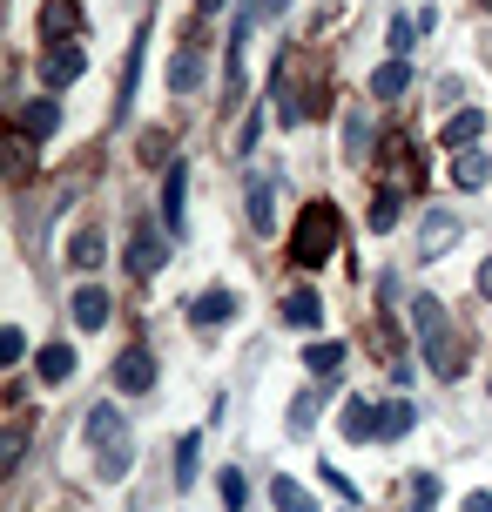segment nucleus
Here are the masks:
<instances>
[{"label": "nucleus", "instance_id": "obj_11", "mask_svg": "<svg viewBox=\"0 0 492 512\" xmlns=\"http://www.w3.org/2000/svg\"><path fill=\"white\" fill-rule=\"evenodd\" d=\"M41 34H48V41H75L81 34V7L75 0H48V7H41Z\"/></svg>", "mask_w": 492, "mask_h": 512}, {"label": "nucleus", "instance_id": "obj_21", "mask_svg": "<svg viewBox=\"0 0 492 512\" xmlns=\"http://www.w3.org/2000/svg\"><path fill=\"white\" fill-rule=\"evenodd\" d=\"M405 88H412V68H405V61H385V68L371 75V95H378V102H391V95H405Z\"/></svg>", "mask_w": 492, "mask_h": 512}, {"label": "nucleus", "instance_id": "obj_42", "mask_svg": "<svg viewBox=\"0 0 492 512\" xmlns=\"http://www.w3.org/2000/svg\"><path fill=\"white\" fill-rule=\"evenodd\" d=\"M479 7H492V0H479Z\"/></svg>", "mask_w": 492, "mask_h": 512}, {"label": "nucleus", "instance_id": "obj_38", "mask_svg": "<svg viewBox=\"0 0 492 512\" xmlns=\"http://www.w3.org/2000/svg\"><path fill=\"white\" fill-rule=\"evenodd\" d=\"M479 297H486V304H492V256H486V263H479Z\"/></svg>", "mask_w": 492, "mask_h": 512}, {"label": "nucleus", "instance_id": "obj_6", "mask_svg": "<svg viewBox=\"0 0 492 512\" xmlns=\"http://www.w3.org/2000/svg\"><path fill=\"white\" fill-rule=\"evenodd\" d=\"M162 223H169V236L189 230V169H169V182H162Z\"/></svg>", "mask_w": 492, "mask_h": 512}, {"label": "nucleus", "instance_id": "obj_31", "mask_svg": "<svg viewBox=\"0 0 492 512\" xmlns=\"http://www.w3.org/2000/svg\"><path fill=\"white\" fill-rule=\"evenodd\" d=\"M135 155H142V162H149V169H156L162 155H169V135H162V128H149V135H142V149H135Z\"/></svg>", "mask_w": 492, "mask_h": 512}, {"label": "nucleus", "instance_id": "obj_10", "mask_svg": "<svg viewBox=\"0 0 492 512\" xmlns=\"http://www.w3.org/2000/svg\"><path fill=\"white\" fill-rule=\"evenodd\" d=\"M304 364H311V378L331 391L337 371H344V337H324V344H311V351H304Z\"/></svg>", "mask_w": 492, "mask_h": 512}, {"label": "nucleus", "instance_id": "obj_33", "mask_svg": "<svg viewBox=\"0 0 492 512\" xmlns=\"http://www.w3.org/2000/svg\"><path fill=\"white\" fill-rule=\"evenodd\" d=\"M412 506H439V479H432V472H418V479H412Z\"/></svg>", "mask_w": 492, "mask_h": 512}, {"label": "nucleus", "instance_id": "obj_30", "mask_svg": "<svg viewBox=\"0 0 492 512\" xmlns=\"http://www.w3.org/2000/svg\"><path fill=\"white\" fill-rule=\"evenodd\" d=\"M452 176H459V189H479V182H486V155H459Z\"/></svg>", "mask_w": 492, "mask_h": 512}, {"label": "nucleus", "instance_id": "obj_13", "mask_svg": "<svg viewBox=\"0 0 492 512\" xmlns=\"http://www.w3.org/2000/svg\"><path fill=\"white\" fill-rule=\"evenodd\" d=\"M452 243H459V216L432 209V216H425V230H418V250H425V256H439V250H452Z\"/></svg>", "mask_w": 492, "mask_h": 512}, {"label": "nucleus", "instance_id": "obj_24", "mask_svg": "<svg viewBox=\"0 0 492 512\" xmlns=\"http://www.w3.org/2000/svg\"><path fill=\"white\" fill-rule=\"evenodd\" d=\"M270 506H277V512H317L311 492L297 486V479H270Z\"/></svg>", "mask_w": 492, "mask_h": 512}, {"label": "nucleus", "instance_id": "obj_8", "mask_svg": "<svg viewBox=\"0 0 492 512\" xmlns=\"http://www.w3.org/2000/svg\"><path fill=\"white\" fill-rule=\"evenodd\" d=\"M129 270H135V277H156V270H162V236H156V223H135V236H129Z\"/></svg>", "mask_w": 492, "mask_h": 512}, {"label": "nucleus", "instance_id": "obj_28", "mask_svg": "<svg viewBox=\"0 0 492 512\" xmlns=\"http://www.w3.org/2000/svg\"><path fill=\"white\" fill-rule=\"evenodd\" d=\"M7 169H14V182L34 169V135H14V142H7Z\"/></svg>", "mask_w": 492, "mask_h": 512}, {"label": "nucleus", "instance_id": "obj_29", "mask_svg": "<svg viewBox=\"0 0 492 512\" xmlns=\"http://www.w3.org/2000/svg\"><path fill=\"white\" fill-rule=\"evenodd\" d=\"M344 142H351V155L371 149V122H364V108H351V122H344Z\"/></svg>", "mask_w": 492, "mask_h": 512}, {"label": "nucleus", "instance_id": "obj_17", "mask_svg": "<svg viewBox=\"0 0 492 512\" xmlns=\"http://www.w3.org/2000/svg\"><path fill=\"white\" fill-rule=\"evenodd\" d=\"M479 135H486V115H479V108H459V115H452V122H445V149H466V142H479Z\"/></svg>", "mask_w": 492, "mask_h": 512}, {"label": "nucleus", "instance_id": "obj_4", "mask_svg": "<svg viewBox=\"0 0 492 512\" xmlns=\"http://www.w3.org/2000/svg\"><path fill=\"white\" fill-rule=\"evenodd\" d=\"M88 445H95V452H122V445H129V418L108 405V398L88 411Z\"/></svg>", "mask_w": 492, "mask_h": 512}, {"label": "nucleus", "instance_id": "obj_41", "mask_svg": "<svg viewBox=\"0 0 492 512\" xmlns=\"http://www.w3.org/2000/svg\"><path fill=\"white\" fill-rule=\"evenodd\" d=\"M486 68H492V34H486Z\"/></svg>", "mask_w": 492, "mask_h": 512}, {"label": "nucleus", "instance_id": "obj_39", "mask_svg": "<svg viewBox=\"0 0 492 512\" xmlns=\"http://www.w3.org/2000/svg\"><path fill=\"white\" fill-rule=\"evenodd\" d=\"M466 512H492V492H472V499H466Z\"/></svg>", "mask_w": 492, "mask_h": 512}, {"label": "nucleus", "instance_id": "obj_25", "mask_svg": "<svg viewBox=\"0 0 492 512\" xmlns=\"http://www.w3.org/2000/svg\"><path fill=\"white\" fill-rule=\"evenodd\" d=\"M196 459H203V438H176V486H196Z\"/></svg>", "mask_w": 492, "mask_h": 512}, {"label": "nucleus", "instance_id": "obj_40", "mask_svg": "<svg viewBox=\"0 0 492 512\" xmlns=\"http://www.w3.org/2000/svg\"><path fill=\"white\" fill-rule=\"evenodd\" d=\"M196 7H203V14H223V7H230V0H196Z\"/></svg>", "mask_w": 492, "mask_h": 512}, {"label": "nucleus", "instance_id": "obj_37", "mask_svg": "<svg viewBox=\"0 0 492 512\" xmlns=\"http://www.w3.org/2000/svg\"><path fill=\"white\" fill-rule=\"evenodd\" d=\"M311 398H297V405H290V432H297V438H304V432H311Z\"/></svg>", "mask_w": 492, "mask_h": 512}, {"label": "nucleus", "instance_id": "obj_19", "mask_svg": "<svg viewBox=\"0 0 492 512\" xmlns=\"http://www.w3.org/2000/svg\"><path fill=\"white\" fill-rule=\"evenodd\" d=\"M108 310H115V304H108V290H75V324H81V331H102Z\"/></svg>", "mask_w": 492, "mask_h": 512}, {"label": "nucleus", "instance_id": "obj_32", "mask_svg": "<svg viewBox=\"0 0 492 512\" xmlns=\"http://www.w3.org/2000/svg\"><path fill=\"white\" fill-rule=\"evenodd\" d=\"M243 499H250V486H243V472H223V506L243 512Z\"/></svg>", "mask_w": 492, "mask_h": 512}, {"label": "nucleus", "instance_id": "obj_35", "mask_svg": "<svg viewBox=\"0 0 492 512\" xmlns=\"http://www.w3.org/2000/svg\"><path fill=\"white\" fill-rule=\"evenodd\" d=\"M21 452H27V425H14V432H7V452H0V465L14 472V465H21Z\"/></svg>", "mask_w": 492, "mask_h": 512}, {"label": "nucleus", "instance_id": "obj_5", "mask_svg": "<svg viewBox=\"0 0 492 512\" xmlns=\"http://www.w3.org/2000/svg\"><path fill=\"white\" fill-rule=\"evenodd\" d=\"M142 54H149V27H135V41H129V61H122V95H115V122H129V108H135V88H142Z\"/></svg>", "mask_w": 492, "mask_h": 512}, {"label": "nucleus", "instance_id": "obj_27", "mask_svg": "<svg viewBox=\"0 0 492 512\" xmlns=\"http://www.w3.org/2000/svg\"><path fill=\"white\" fill-rule=\"evenodd\" d=\"M378 411H385V438H405L418 425V411L405 405V398H391V405H378Z\"/></svg>", "mask_w": 492, "mask_h": 512}, {"label": "nucleus", "instance_id": "obj_12", "mask_svg": "<svg viewBox=\"0 0 492 512\" xmlns=\"http://www.w3.org/2000/svg\"><path fill=\"white\" fill-rule=\"evenodd\" d=\"M14 122H21V135H34V142H41V135H54V128H61V108H54L48 95H34V102H21V115H14Z\"/></svg>", "mask_w": 492, "mask_h": 512}, {"label": "nucleus", "instance_id": "obj_20", "mask_svg": "<svg viewBox=\"0 0 492 512\" xmlns=\"http://www.w3.org/2000/svg\"><path fill=\"white\" fill-rule=\"evenodd\" d=\"M196 81H203V54L182 48L176 61H169V88H176V95H196Z\"/></svg>", "mask_w": 492, "mask_h": 512}, {"label": "nucleus", "instance_id": "obj_15", "mask_svg": "<svg viewBox=\"0 0 492 512\" xmlns=\"http://www.w3.org/2000/svg\"><path fill=\"white\" fill-rule=\"evenodd\" d=\"M189 317H196V324H230L236 317V290H203V297H196V310H189Z\"/></svg>", "mask_w": 492, "mask_h": 512}, {"label": "nucleus", "instance_id": "obj_14", "mask_svg": "<svg viewBox=\"0 0 492 512\" xmlns=\"http://www.w3.org/2000/svg\"><path fill=\"white\" fill-rule=\"evenodd\" d=\"M284 324L290 331H317V324H324V304H317L311 290H290L284 297Z\"/></svg>", "mask_w": 492, "mask_h": 512}, {"label": "nucleus", "instance_id": "obj_1", "mask_svg": "<svg viewBox=\"0 0 492 512\" xmlns=\"http://www.w3.org/2000/svg\"><path fill=\"white\" fill-rule=\"evenodd\" d=\"M412 331H418L425 364H432L439 378H459V371H466V344H459V331H452V317H445L439 297H418L412 304Z\"/></svg>", "mask_w": 492, "mask_h": 512}, {"label": "nucleus", "instance_id": "obj_18", "mask_svg": "<svg viewBox=\"0 0 492 512\" xmlns=\"http://www.w3.org/2000/svg\"><path fill=\"white\" fill-rule=\"evenodd\" d=\"M398 216H405V196H398V189H378V196H371V209H364V223H371L378 236L398 230Z\"/></svg>", "mask_w": 492, "mask_h": 512}, {"label": "nucleus", "instance_id": "obj_36", "mask_svg": "<svg viewBox=\"0 0 492 512\" xmlns=\"http://www.w3.org/2000/svg\"><path fill=\"white\" fill-rule=\"evenodd\" d=\"M277 14H290V0H250V21H277Z\"/></svg>", "mask_w": 492, "mask_h": 512}, {"label": "nucleus", "instance_id": "obj_3", "mask_svg": "<svg viewBox=\"0 0 492 512\" xmlns=\"http://www.w3.org/2000/svg\"><path fill=\"white\" fill-rule=\"evenodd\" d=\"M81 68H88V61H81L75 41H48V54H41V81H48V88H75Z\"/></svg>", "mask_w": 492, "mask_h": 512}, {"label": "nucleus", "instance_id": "obj_16", "mask_svg": "<svg viewBox=\"0 0 492 512\" xmlns=\"http://www.w3.org/2000/svg\"><path fill=\"white\" fill-rule=\"evenodd\" d=\"M34 371H41V384H68L75 378V351H68V344H41Z\"/></svg>", "mask_w": 492, "mask_h": 512}, {"label": "nucleus", "instance_id": "obj_34", "mask_svg": "<svg viewBox=\"0 0 492 512\" xmlns=\"http://www.w3.org/2000/svg\"><path fill=\"white\" fill-rule=\"evenodd\" d=\"M21 351H27V337L7 324V331H0V364H21Z\"/></svg>", "mask_w": 492, "mask_h": 512}, {"label": "nucleus", "instance_id": "obj_22", "mask_svg": "<svg viewBox=\"0 0 492 512\" xmlns=\"http://www.w3.org/2000/svg\"><path fill=\"white\" fill-rule=\"evenodd\" d=\"M250 223H257V230L277 223V189H270L263 176H250Z\"/></svg>", "mask_w": 492, "mask_h": 512}, {"label": "nucleus", "instance_id": "obj_7", "mask_svg": "<svg viewBox=\"0 0 492 512\" xmlns=\"http://www.w3.org/2000/svg\"><path fill=\"white\" fill-rule=\"evenodd\" d=\"M115 384H122V391H149V384H156V358H149V351H142V344H129V351H122V358H115Z\"/></svg>", "mask_w": 492, "mask_h": 512}, {"label": "nucleus", "instance_id": "obj_2", "mask_svg": "<svg viewBox=\"0 0 492 512\" xmlns=\"http://www.w3.org/2000/svg\"><path fill=\"white\" fill-rule=\"evenodd\" d=\"M337 250V209L331 203H311L297 216V236H290V263H304V270H324Z\"/></svg>", "mask_w": 492, "mask_h": 512}, {"label": "nucleus", "instance_id": "obj_9", "mask_svg": "<svg viewBox=\"0 0 492 512\" xmlns=\"http://www.w3.org/2000/svg\"><path fill=\"white\" fill-rule=\"evenodd\" d=\"M344 438H351V445H371V438H385V411L364 405V398H351V405H344Z\"/></svg>", "mask_w": 492, "mask_h": 512}, {"label": "nucleus", "instance_id": "obj_23", "mask_svg": "<svg viewBox=\"0 0 492 512\" xmlns=\"http://www.w3.org/2000/svg\"><path fill=\"white\" fill-rule=\"evenodd\" d=\"M68 263H75V270H102V230H75Z\"/></svg>", "mask_w": 492, "mask_h": 512}, {"label": "nucleus", "instance_id": "obj_26", "mask_svg": "<svg viewBox=\"0 0 492 512\" xmlns=\"http://www.w3.org/2000/svg\"><path fill=\"white\" fill-rule=\"evenodd\" d=\"M418 34H425V27H418V14H398V21H391V61H405V54L418 48Z\"/></svg>", "mask_w": 492, "mask_h": 512}]
</instances>
